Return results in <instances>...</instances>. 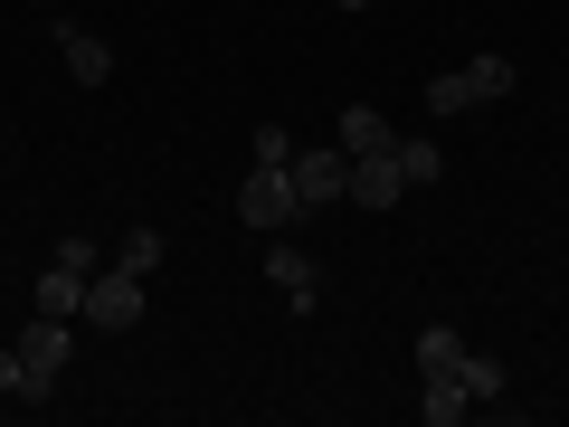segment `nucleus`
Returning <instances> with one entry per match:
<instances>
[{
  "mask_svg": "<svg viewBox=\"0 0 569 427\" xmlns=\"http://www.w3.org/2000/svg\"><path fill=\"white\" fill-rule=\"evenodd\" d=\"M114 266H133V276H152V266H162V228H133V238L114 247Z\"/></svg>",
  "mask_w": 569,
  "mask_h": 427,
  "instance_id": "dca6fc26",
  "label": "nucleus"
},
{
  "mask_svg": "<svg viewBox=\"0 0 569 427\" xmlns=\"http://www.w3.org/2000/svg\"><path fill=\"white\" fill-rule=\"evenodd\" d=\"M295 200H305V219H313V209H332V200H351V152H342V142L295 152Z\"/></svg>",
  "mask_w": 569,
  "mask_h": 427,
  "instance_id": "7ed1b4c3",
  "label": "nucleus"
},
{
  "mask_svg": "<svg viewBox=\"0 0 569 427\" xmlns=\"http://www.w3.org/2000/svg\"><path fill=\"white\" fill-rule=\"evenodd\" d=\"M58 257L77 266V276H96V266H104V247H96V238H58Z\"/></svg>",
  "mask_w": 569,
  "mask_h": 427,
  "instance_id": "a211bd4d",
  "label": "nucleus"
},
{
  "mask_svg": "<svg viewBox=\"0 0 569 427\" xmlns=\"http://www.w3.org/2000/svg\"><path fill=\"white\" fill-rule=\"evenodd\" d=\"M142 285H152V276H133V266H96V276H86V314H77V324L133 332L142 324Z\"/></svg>",
  "mask_w": 569,
  "mask_h": 427,
  "instance_id": "f03ea898",
  "label": "nucleus"
},
{
  "mask_svg": "<svg viewBox=\"0 0 569 427\" xmlns=\"http://www.w3.org/2000/svg\"><path fill=\"white\" fill-rule=\"evenodd\" d=\"M342 10H380V0H342Z\"/></svg>",
  "mask_w": 569,
  "mask_h": 427,
  "instance_id": "6ab92c4d",
  "label": "nucleus"
},
{
  "mask_svg": "<svg viewBox=\"0 0 569 427\" xmlns=\"http://www.w3.org/2000/svg\"><path fill=\"white\" fill-rule=\"evenodd\" d=\"M238 219L266 228V238H284V228L305 219V200H295V171H284V162H257V171L238 181Z\"/></svg>",
  "mask_w": 569,
  "mask_h": 427,
  "instance_id": "f257e3e1",
  "label": "nucleus"
},
{
  "mask_svg": "<svg viewBox=\"0 0 569 427\" xmlns=\"http://www.w3.org/2000/svg\"><path fill=\"white\" fill-rule=\"evenodd\" d=\"M389 142H399V133H389V115H370V105H351V115H342V152H351V162H361V152H389Z\"/></svg>",
  "mask_w": 569,
  "mask_h": 427,
  "instance_id": "9d476101",
  "label": "nucleus"
},
{
  "mask_svg": "<svg viewBox=\"0 0 569 427\" xmlns=\"http://www.w3.org/2000/svg\"><path fill=\"white\" fill-rule=\"evenodd\" d=\"M58 58H67V77H77V86H104V77H114V39H96L86 20H58Z\"/></svg>",
  "mask_w": 569,
  "mask_h": 427,
  "instance_id": "39448f33",
  "label": "nucleus"
},
{
  "mask_svg": "<svg viewBox=\"0 0 569 427\" xmlns=\"http://www.w3.org/2000/svg\"><path fill=\"white\" fill-rule=\"evenodd\" d=\"M456 380L475 389V408H485V399H503V361H493V351H475V342H466V361H456Z\"/></svg>",
  "mask_w": 569,
  "mask_h": 427,
  "instance_id": "ddd939ff",
  "label": "nucleus"
},
{
  "mask_svg": "<svg viewBox=\"0 0 569 427\" xmlns=\"http://www.w3.org/2000/svg\"><path fill=\"white\" fill-rule=\"evenodd\" d=\"M39 314H67V324H77V314H86V276H77V266H48V276H39Z\"/></svg>",
  "mask_w": 569,
  "mask_h": 427,
  "instance_id": "1a4fd4ad",
  "label": "nucleus"
},
{
  "mask_svg": "<svg viewBox=\"0 0 569 427\" xmlns=\"http://www.w3.org/2000/svg\"><path fill=\"white\" fill-rule=\"evenodd\" d=\"M295 152H305V142L284 133V123H257V162H284V171H295Z\"/></svg>",
  "mask_w": 569,
  "mask_h": 427,
  "instance_id": "f3484780",
  "label": "nucleus"
},
{
  "mask_svg": "<svg viewBox=\"0 0 569 427\" xmlns=\"http://www.w3.org/2000/svg\"><path fill=\"white\" fill-rule=\"evenodd\" d=\"M456 361H466V332H456V324H427L418 332V370H456Z\"/></svg>",
  "mask_w": 569,
  "mask_h": 427,
  "instance_id": "f8f14e48",
  "label": "nucleus"
},
{
  "mask_svg": "<svg viewBox=\"0 0 569 427\" xmlns=\"http://www.w3.org/2000/svg\"><path fill=\"white\" fill-rule=\"evenodd\" d=\"M351 200H361V209H399V200H408L399 152H361V162H351Z\"/></svg>",
  "mask_w": 569,
  "mask_h": 427,
  "instance_id": "0eeeda50",
  "label": "nucleus"
},
{
  "mask_svg": "<svg viewBox=\"0 0 569 427\" xmlns=\"http://www.w3.org/2000/svg\"><path fill=\"white\" fill-rule=\"evenodd\" d=\"M20 361H29V380H58V370L77 361V324H67V314H39V324H20Z\"/></svg>",
  "mask_w": 569,
  "mask_h": 427,
  "instance_id": "20e7f679",
  "label": "nucleus"
},
{
  "mask_svg": "<svg viewBox=\"0 0 569 427\" xmlns=\"http://www.w3.org/2000/svg\"><path fill=\"white\" fill-rule=\"evenodd\" d=\"M475 105H485V96H475L466 67H456V77H427V115H475Z\"/></svg>",
  "mask_w": 569,
  "mask_h": 427,
  "instance_id": "9b49d317",
  "label": "nucleus"
},
{
  "mask_svg": "<svg viewBox=\"0 0 569 427\" xmlns=\"http://www.w3.org/2000/svg\"><path fill=\"white\" fill-rule=\"evenodd\" d=\"M266 285H276V295H284L295 314H313V305H323V276H313V257H305V247H266Z\"/></svg>",
  "mask_w": 569,
  "mask_h": 427,
  "instance_id": "423d86ee",
  "label": "nucleus"
},
{
  "mask_svg": "<svg viewBox=\"0 0 569 427\" xmlns=\"http://www.w3.org/2000/svg\"><path fill=\"white\" fill-rule=\"evenodd\" d=\"M466 77H475V96H512V58H503V48H485V58H466Z\"/></svg>",
  "mask_w": 569,
  "mask_h": 427,
  "instance_id": "4468645a",
  "label": "nucleus"
},
{
  "mask_svg": "<svg viewBox=\"0 0 569 427\" xmlns=\"http://www.w3.org/2000/svg\"><path fill=\"white\" fill-rule=\"evenodd\" d=\"M389 152H399V171H408V190H418V181H437V171H447V152H437V142H389Z\"/></svg>",
  "mask_w": 569,
  "mask_h": 427,
  "instance_id": "2eb2a0df",
  "label": "nucleus"
},
{
  "mask_svg": "<svg viewBox=\"0 0 569 427\" xmlns=\"http://www.w3.org/2000/svg\"><path fill=\"white\" fill-rule=\"evenodd\" d=\"M418 380H427V399H418L427 427H466V418H475V389L456 380V370H418Z\"/></svg>",
  "mask_w": 569,
  "mask_h": 427,
  "instance_id": "6e6552de",
  "label": "nucleus"
}]
</instances>
